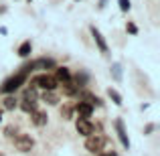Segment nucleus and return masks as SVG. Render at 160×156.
Wrapping results in <instances>:
<instances>
[{"label":"nucleus","mask_w":160,"mask_h":156,"mask_svg":"<svg viewBox=\"0 0 160 156\" xmlns=\"http://www.w3.org/2000/svg\"><path fill=\"white\" fill-rule=\"evenodd\" d=\"M75 128H77V132L81 134V136H89V134H93V132H95V128L91 126V122H89V120H85V118H79L77 124H75Z\"/></svg>","instance_id":"nucleus-8"},{"label":"nucleus","mask_w":160,"mask_h":156,"mask_svg":"<svg viewBox=\"0 0 160 156\" xmlns=\"http://www.w3.org/2000/svg\"><path fill=\"white\" fill-rule=\"evenodd\" d=\"M0 122H2V113H0Z\"/></svg>","instance_id":"nucleus-25"},{"label":"nucleus","mask_w":160,"mask_h":156,"mask_svg":"<svg viewBox=\"0 0 160 156\" xmlns=\"http://www.w3.org/2000/svg\"><path fill=\"white\" fill-rule=\"evenodd\" d=\"M32 85L39 87V89H57L59 81L49 73H41V75H37V77L32 79Z\"/></svg>","instance_id":"nucleus-2"},{"label":"nucleus","mask_w":160,"mask_h":156,"mask_svg":"<svg viewBox=\"0 0 160 156\" xmlns=\"http://www.w3.org/2000/svg\"><path fill=\"white\" fill-rule=\"evenodd\" d=\"M75 112H77L79 118H85V120H89L91 113H93V103H89V102H79L77 105H75Z\"/></svg>","instance_id":"nucleus-6"},{"label":"nucleus","mask_w":160,"mask_h":156,"mask_svg":"<svg viewBox=\"0 0 160 156\" xmlns=\"http://www.w3.org/2000/svg\"><path fill=\"white\" fill-rule=\"evenodd\" d=\"M85 148L89 150V152H102L103 146H106V136H102V134H89V136H85Z\"/></svg>","instance_id":"nucleus-3"},{"label":"nucleus","mask_w":160,"mask_h":156,"mask_svg":"<svg viewBox=\"0 0 160 156\" xmlns=\"http://www.w3.org/2000/svg\"><path fill=\"white\" fill-rule=\"evenodd\" d=\"M61 113H63V116L67 118V120H69V118H71V108H65V109H63Z\"/></svg>","instance_id":"nucleus-22"},{"label":"nucleus","mask_w":160,"mask_h":156,"mask_svg":"<svg viewBox=\"0 0 160 156\" xmlns=\"http://www.w3.org/2000/svg\"><path fill=\"white\" fill-rule=\"evenodd\" d=\"M108 95H109V98H112V102L116 103V105H122V95L118 93L116 89H112V87H109V89H108Z\"/></svg>","instance_id":"nucleus-18"},{"label":"nucleus","mask_w":160,"mask_h":156,"mask_svg":"<svg viewBox=\"0 0 160 156\" xmlns=\"http://www.w3.org/2000/svg\"><path fill=\"white\" fill-rule=\"evenodd\" d=\"M31 51H32V43H31V41H24V43L18 47V55H20V57H28Z\"/></svg>","instance_id":"nucleus-14"},{"label":"nucleus","mask_w":160,"mask_h":156,"mask_svg":"<svg viewBox=\"0 0 160 156\" xmlns=\"http://www.w3.org/2000/svg\"><path fill=\"white\" fill-rule=\"evenodd\" d=\"M116 132H118V138H120V142H122V146H124L126 150H130V138H128V134H126V128H124V122L122 120H116Z\"/></svg>","instance_id":"nucleus-7"},{"label":"nucleus","mask_w":160,"mask_h":156,"mask_svg":"<svg viewBox=\"0 0 160 156\" xmlns=\"http://www.w3.org/2000/svg\"><path fill=\"white\" fill-rule=\"evenodd\" d=\"M31 67H32V71H35V69H39V71H47V69H55V67H57V63H55V59L41 57V59H37V61H32V63H31Z\"/></svg>","instance_id":"nucleus-5"},{"label":"nucleus","mask_w":160,"mask_h":156,"mask_svg":"<svg viewBox=\"0 0 160 156\" xmlns=\"http://www.w3.org/2000/svg\"><path fill=\"white\" fill-rule=\"evenodd\" d=\"M118 4H120V10H122V12H128L130 8H132L130 0H118Z\"/></svg>","instance_id":"nucleus-20"},{"label":"nucleus","mask_w":160,"mask_h":156,"mask_svg":"<svg viewBox=\"0 0 160 156\" xmlns=\"http://www.w3.org/2000/svg\"><path fill=\"white\" fill-rule=\"evenodd\" d=\"M61 83H63V91H65V95H73L75 91L79 89V87L75 85V83L71 81V79H67V81H61Z\"/></svg>","instance_id":"nucleus-13"},{"label":"nucleus","mask_w":160,"mask_h":156,"mask_svg":"<svg viewBox=\"0 0 160 156\" xmlns=\"http://www.w3.org/2000/svg\"><path fill=\"white\" fill-rule=\"evenodd\" d=\"M43 102L45 103H49V105H55L59 102V95L55 93V89H45V93H43Z\"/></svg>","instance_id":"nucleus-11"},{"label":"nucleus","mask_w":160,"mask_h":156,"mask_svg":"<svg viewBox=\"0 0 160 156\" xmlns=\"http://www.w3.org/2000/svg\"><path fill=\"white\" fill-rule=\"evenodd\" d=\"M126 31H128L130 35H138V27L134 23H128V24H126Z\"/></svg>","instance_id":"nucleus-21"},{"label":"nucleus","mask_w":160,"mask_h":156,"mask_svg":"<svg viewBox=\"0 0 160 156\" xmlns=\"http://www.w3.org/2000/svg\"><path fill=\"white\" fill-rule=\"evenodd\" d=\"M112 75H113L116 81H122V65L120 63H113L112 65Z\"/></svg>","instance_id":"nucleus-17"},{"label":"nucleus","mask_w":160,"mask_h":156,"mask_svg":"<svg viewBox=\"0 0 160 156\" xmlns=\"http://www.w3.org/2000/svg\"><path fill=\"white\" fill-rule=\"evenodd\" d=\"M24 81H27V73H24V71H18L16 75L8 77L6 81L0 85V93H4V95H6V93H14V91L18 89V87L22 85Z\"/></svg>","instance_id":"nucleus-1"},{"label":"nucleus","mask_w":160,"mask_h":156,"mask_svg":"<svg viewBox=\"0 0 160 156\" xmlns=\"http://www.w3.org/2000/svg\"><path fill=\"white\" fill-rule=\"evenodd\" d=\"M55 79L57 81H67V79H71V73L67 67H57V75H55Z\"/></svg>","instance_id":"nucleus-12"},{"label":"nucleus","mask_w":160,"mask_h":156,"mask_svg":"<svg viewBox=\"0 0 160 156\" xmlns=\"http://www.w3.org/2000/svg\"><path fill=\"white\" fill-rule=\"evenodd\" d=\"M16 105H18L16 98H14V95H10V93H6V98H4V109H14Z\"/></svg>","instance_id":"nucleus-16"},{"label":"nucleus","mask_w":160,"mask_h":156,"mask_svg":"<svg viewBox=\"0 0 160 156\" xmlns=\"http://www.w3.org/2000/svg\"><path fill=\"white\" fill-rule=\"evenodd\" d=\"M20 108H22L27 113H31V112H35V109H37V102H35V99H24V98H22Z\"/></svg>","instance_id":"nucleus-15"},{"label":"nucleus","mask_w":160,"mask_h":156,"mask_svg":"<svg viewBox=\"0 0 160 156\" xmlns=\"http://www.w3.org/2000/svg\"><path fill=\"white\" fill-rule=\"evenodd\" d=\"M31 120H32V124H35L37 128H41V126L47 124V113H45V112H39V109H35V112H31Z\"/></svg>","instance_id":"nucleus-10"},{"label":"nucleus","mask_w":160,"mask_h":156,"mask_svg":"<svg viewBox=\"0 0 160 156\" xmlns=\"http://www.w3.org/2000/svg\"><path fill=\"white\" fill-rule=\"evenodd\" d=\"M152 130H154V124H148V126H146V134H150Z\"/></svg>","instance_id":"nucleus-23"},{"label":"nucleus","mask_w":160,"mask_h":156,"mask_svg":"<svg viewBox=\"0 0 160 156\" xmlns=\"http://www.w3.org/2000/svg\"><path fill=\"white\" fill-rule=\"evenodd\" d=\"M14 146L20 150V152H31V148L35 146V140H32L28 134H20V136H16Z\"/></svg>","instance_id":"nucleus-4"},{"label":"nucleus","mask_w":160,"mask_h":156,"mask_svg":"<svg viewBox=\"0 0 160 156\" xmlns=\"http://www.w3.org/2000/svg\"><path fill=\"white\" fill-rule=\"evenodd\" d=\"M91 37H93V41H95V45H98V49L102 53H108V43H106V39H103V35L98 31L95 27H91Z\"/></svg>","instance_id":"nucleus-9"},{"label":"nucleus","mask_w":160,"mask_h":156,"mask_svg":"<svg viewBox=\"0 0 160 156\" xmlns=\"http://www.w3.org/2000/svg\"><path fill=\"white\" fill-rule=\"evenodd\" d=\"M28 2H31V0H28Z\"/></svg>","instance_id":"nucleus-26"},{"label":"nucleus","mask_w":160,"mask_h":156,"mask_svg":"<svg viewBox=\"0 0 160 156\" xmlns=\"http://www.w3.org/2000/svg\"><path fill=\"white\" fill-rule=\"evenodd\" d=\"M106 2H108V0H99V8H103V6H106Z\"/></svg>","instance_id":"nucleus-24"},{"label":"nucleus","mask_w":160,"mask_h":156,"mask_svg":"<svg viewBox=\"0 0 160 156\" xmlns=\"http://www.w3.org/2000/svg\"><path fill=\"white\" fill-rule=\"evenodd\" d=\"M24 99H37V87H28L27 91H24Z\"/></svg>","instance_id":"nucleus-19"}]
</instances>
